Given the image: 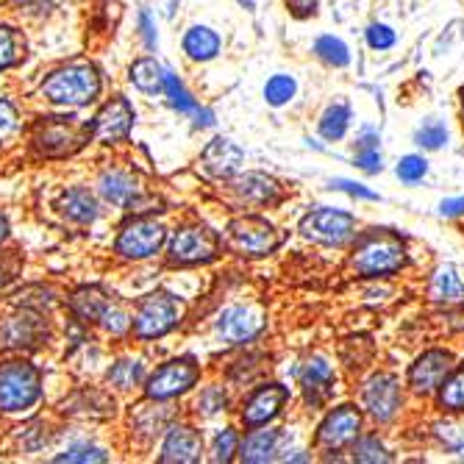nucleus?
Wrapping results in <instances>:
<instances>
[{
	"label": "nucleus",
	"instance_id": "12",
	"mask_svg": "<svg viewBox=\"0 0 464 464\" xmlns=\"http://www.w3.org/2000/svg\"><path fill=\"white\" fill-rule=\"evenodd\" d=\"M362 401H364V409L378 420V423H387V420H392L401 409L398 378L390 372H375L362 387Z\"/></svg>",
	"mask_w": 464,
	"mask_h": 464
},
{
	"label": "nucleus",
	"instance_id": "34",
	"mask_svg": "<svg viewBox=\"0 0 464 464\" xmlns=\"http://www.w3.org/2000/svg\"><path fill=\"white\" fill-rule=\"evenodd\" d=\"M440 406L453 414L464 411V364L450 378H445V387L440 392Z\"/></svg>",
	"mask_w": 464,
	"mask_h": 464
},
{
	"label": "nucleus",
	"instance_id": "33",
	"mask_svg": "<svg viewBox=\"0 0 464 464\" xmlns=\"http://www.w3.org/2000/svg\"><path fill=\"white\" fill-rule=\"evenodd\" d=\"M314 53L325 62V64H334V67H348L351 64V51L343 39H336V36H320L314 42Z\"/></svg>",
	"mask_w": 464,
	"mask_h": 464
},
{
	"label": "nucleus",
	"instance_id": "8",
	"mask_svg": "<svg viewBox=\"0 0 464 464\" xmlns=\"http://www.w3.org/2000/svg\"><path fill=\"white\" fill-rule=\"evenodd\" d=\"M164 239H167V228L161 223L137 218L120 228V234L114 239V253L122 259H131V262H145L161 250Z\"/></svg>",
	"mask_w": 464,
	"mask_h": 464
},
{
	"label": "nucleus",
	"instance_id": "5",
	"mask_svg": "<svg viewBox=\"0 0 464 464\" xmlns=\"http://www.w3.org/2000/svg\"><path fill=\"white\" fill-rule=\"evenodd\" d=\"M184 317V304L173 292H150L137 304V312L131 317V328L140 340H159L170 334Z\"/></svg>",
	"mask_w": 464,
	"mask_h": 464
},
{
	"label": "nucleus",
	"instance_id": "3",
	"mask_svg": "<svg viewBox=\"0 0 464 464\" xmlns=\"http://www.w3.org/2000/svg\"><path fill=\"white\" fill-rule=\"evenodd\" d=\"M42 398V375L25 359L0 362V411L17 414L36 406Z\"/></svg>",
	"mask_w": 464,
	"mask_h": 464
},
{
	"label": "nucleus",
	"instance_id": "54",
	"mask_svg": "<svg viewBox=\"0 0 464 464\" xmlns=\"http://www.w3.org/2000/svg\"><path fill=\"white\" fill-rule=\"evenodd\" d=\"M461 106H464V87H461Z\"/></svg>",
	"mask_w": 464,
	"mask_h": 464
},
{
	"label": "nucleus",
	"instance_id": "15",
	"mask_svg": "<svg viewBox=\"0 0 464 464\" xmlns=\"http://www.w3.org/2000/svg\"><path fill=\"white\" fill-rule=\"evenodd\" d=\"M289 401V390L281 387V384H267V387H259L256 392H250V398L245 401V409H242V423L247 429H259V426H267L270 420L278 417V411L284 409V403Z\"/></svg>",
	"mask_w": 464,
	"mask_h": 464
},
{
	"label": "nucleus",
	"instance_id": "20",
	"mask_svg": "<svg viewBox=\"0 0 464 464\" xmlns=\"http://www.w3.org/2000/svg\"><path fill=\"white\" fill-rule=\"evenodd\" d=\"M42 336H48V325L42 320V314L28 309L9 317L6 325L0 328V340H4L6 348H36Z\"/></svg>",
	"mask_w": 464,
	"mask_h": 464
},
{
	"label": "nucleus",
	"instance_id": "52",
	"mask_svg": "<svg viewBox=\"0 0 464 464\" xmlns=\"http://www.w3.org/2000/svg\"><path fill=\"white\" fill-rule=\"evenodd\" d=\"M378 142H382V140H378V134L375 131H364L359 140H356V150H367V148H378Z\"/></svg>",
	"mask_w": 464,
	"mask_h": 464
},
{
	"label": "nucleus",
	"instance_id": "37",
	"mask_svg": "<svg viewBox=\"0 0 464 464\" xmlns=\"http://www.w3.org/2000/svg\"><path fill=\"white\" fill-rule=\"evenodd\" d=\"M56 461H81V464H90V461H109V453L98 445H90V442H75L70 448H64Z\"/></svg>",
	"mask_w": 464,
	"mask_h": 464
},
{
	"label": "nucleus",
	"instance_id": "38",
	"mask_svg": "<svg viewBox=\"0 0 464 464\" xmlns=\"http://www.w3.org/2000/svg\"><path fill=\"white\" fill-rule=\"evenodd\" d=\"M239 434L234 429H223L215 434V442H212V459L215 461H231L234 453H239Z\"/></svg>",
	"mask_w": 464,
	"mask_h": 464
},
{
	"label": "nucleus",
	"instance_id": "30",
	"mask_svg": "<svg viewBox=\"0 0 464 464\" xmlns=\"http://www.w3.org/2000/svg\"><path fill=\"white\" fill-rule=\"evenodd\" d=\"M348 125H351V106L348 103H331L325 109V114L320 117V137L328 140V142H336V140H343L345 131H348Z\"/></svg>",
	"mask_w": 464,
	"mask_h": 464
},
{
	"label": "nucleus",
	"instance_id": "11",
	"mask_svg": "<svg viewBox=\"0 0 464 464\" xmlns=\"http://www.w3.org/2000/svg\"><path fill=\"white\" fill-rule=\"evenodd\" d=\"M134 120H137V111L131 106L129 98H111L98 114L95 120L90 122V134L95 142H103V145H114V142H122L125 137L131 134L134 129Z\"/></svg>",
	"mask_w": 464,
	"mask_h": 464
},
{
	"label": "nucleus",
	"instance_id": "53",
	"mask_svg": "<svg viewBox=\"0 0 464 464\" xmlns=\"http://www.w3.org/2000/svg\"><path fill=\"white\" fill-rule=\"evenodd\" d=\"M6 237H9V220H6V215H0V242Z\"/></svg>",
	"mask_w": 464,
	"mask_h": 464
},
{
	"label": "nucleus",
	"instance_id": "19",
	"mask_svg": "<svg viewBox=\"0 0 464 464\" xmlns=\"http://www.w3.org/2000/svg\"><path fill=\"white\" fill-rule=\"evenodd\" d=\"M242 159H245V150L228 137H215L200 153L203 170L215 179H231L239 170Z\"/></svg>",
	"mask_w": 464,
	"mask_h": 464
},
{
	"label": "nucleus",
	"instance_id": "43",
	"mask_svg": "<svg viewBox=\"0 0 464 464\" xmlns=\"http://www.w3.org/2000/svg\"><path fill=\"white\" fill-rule=\"evenodd\" d=\"M198 411L203 417H212L218 411H226V392L220 387H208L200 398H198Z\"/></svg>",
	"mask_w": 464,
	"mask_h": 464
},
{
	"label": "nucleus",
	"instance_id": "35",
	"mask_svg": "<svg viewBox=\"0 0 464 464\" xmlns=\"http://www.w3.org/2000/svg\"><path fill=\"white\" fill-rule=\"evenodd\" d=\"M295 92H298V83H295V78L292 75H284V72H278V75H273L267 83H265V98H267V103L270 106H286L292 98H295Z\"/></svg>",
	"mask_w": 464,
	"mask_h": 464
},
{
	"label": "nucleus",
	"instance_id": "1",
	"mask_svg": "<svg viewBox=\"0 0 464 464\" xmlns=\"http://www.w3.org/2000/svg\"><path fill=\"white\" fill-rule=\"evenodd\" d=\"M39 92L56 106H90L101 95V72L90 62H70L45 75Z\"/></svg>",
	"mask_w": 464,
	"mask_h": 464
},
{
	"label": "nucleus",
	"instance_id": "7",
	"mask_svg": "<svg viewBox=\"0 0 464 464\" xmlns=\"http://www.w3.org/2000/svg\"><path fill=\"white\" fill-rule=\"evenodd\" d=\"M200 378V364L192 356H179L164 362L156 372L145 378V395L150 401H173L189 392Z\"/></svg>",
	"mask_w": 464,
	"mask_h": 464
},
{
	"label": "nucleus",
	"instance_id": "26",
	"mask_svg": "<svg viewBox=\"0 0 464 464\" xmlns=\"http://www.w3.org/2000/svg\"><path fill=\"white\" fill-rule=\"evenodd\" d=\"M111 304L114 301L106 298V292L98 289V286H83L70 298V309L81 323H98Z\"/></svg>",
	"mask_w": 464,
	"mask_h": 464
},
{
	"label": "nucleus",
	"instance_id": "23",
	"mask_svg": "<svg viewBox=\"0 0 464 464\" xmlns=\"http://www.w3.org/2000/svg\"><path fill=\"white\" fill-rule=\"evenodd\" d=\"M59 212L78 226H90L98 220V200L87 187H70L59 198Z\"/></svg>",
	"mask_w": 464,
	"mask_h": 464
},
{
	"label": "nucleus",
	"instance_id": "2",
	"mask_svg": "<svg viewBox=\"0 0 464 464\" xmlns=\"http://www.w3.org/2000/svg\"><path fill=\"white\" fill-rule=\"evenodd\" d=\"M406 265V247L401 237L390 231H370L359 239L353 253V267L364 278H387Z\"/></svg>",
	"mask_w": 464,
	"mask_h": 464
},
{
	"label": "nucleus",
	"instance_id": "28",
	"mask_svg": "<svg viewBox=\"0 0 464 464\" xmlns=\"http://www.w3.org/2000/svg\"><path fill=\"white\" fill-rule=\"evenodd\" d=\"M431 298L440 304H459L464 301V278L453 265H445L431 278Z\"/></svg>",
	"mask_w": 464,
	"mask_h": 464
},
{
	"label": "nucleus",
	"instance_id": "25",
	"mask_svg": "<svg viewBox=\"0 0 464 464\" xmlns=\"http://www.w3.org/2000/svg\"><path fill=\"white\" fill-rule=\"evenodd\" d=\"M184 53L195 62H212L220 48H223V39L215 28L208 25H192L187 34H184Z\"/></svg>",
	"mask_w": 464,
	"mask_h": 464
},
{
	"label": "nucleus",
	"instance_id": "6",
	"mask_svg": "<svg viewBox=\"0 0 464 464\" xmlns=\"http://www.w3.org/2000/svg\"><path fill=\"white\" fill-rule=\"evenodd\" d=\"M220 253V237L208 226H181L173 231L170 245H167V256L179 267H192V265H206L218 259Z\"/></svg>",
	"mask_w": 464,
	"mask_h": 464
},
{
	"label": "nucleus",
	"instance_id": "32",
	"mask_svg": "<svg viewBox=\"0 0 464 464\" xmlns=\"http://www.w3.org/2000/svg\"><path fill=\"white\" fill-rule=\"evenodd\" d=\"M164 95L167 101H170V106L181 114H195L198 111V101L187 92V87L179 81L176 72L170 70H164Z\"/></svg>",
	"mask_w": 464,
	"mask_h": 464
},
{
	"label": "nucleus",
	"instance_id": "31",
	"mask_svg": "<svg viewBox=\"0 0 464 464\" xmlns=\"http://www.w3.org/2000/svg\"><path fill=\"white\" fill-rule=\"evenodd\" d=\"M23 59H25V36L17 28L0 23V70L17 67Z\"/></svg>",
	"mask_w": 464,
	"mask_h": 464
},
{
	"label": "nucleus",
	"instance_id": "14",
	"mask_svg": "<svg viewBox=\"0 0 464 464\" xmlns=\"http://www.w3.org/2000/svg\"><path fill=\"white\" fill-rule=\"evenodd\" d=\"M359 429H362V414L353 406H340V409L328 411V417L320 423L317 445L325 450H340L356 440Z\"/></svg>",
	"mask_w": 464,
	"mask_h": 464
},
{
	"label": "nucleus",
	"instance_id": "41",
	"mask_svg": "<svg viewBox=\"0 0 464 464\" xmlns=\"http://www.w3.org/2000/svg\"><path fill=\"white\" fill-rule=\"evenodd\" d=\"M98 325H103L109 334H114V336H120V334H125L131 328V314L125 312V309H120L117 304H111L106 312H103V317L98 320Z\"/></svg>",
	"mask_w": 464,
	"mask_h": 464
},
{
	"label": "nucleus",
	"instance_id": "21",
	"mask_svg": "<svg viewBox=\"0 0 464 464\" xmlns=\"http://www.w3.org/2000/svg\"><path fill=\"white\" fill-rule=\"evenodd\" d=\"M334 367L323 356L309 359L301 370V387L312 406H323L334 395Z\"/></svg>",
	"mask_w": 464,
	"mask_h": 464
},
{
	"label": "nucleus",
	"instance_id": "44",
	"mask_svg": "<svg viewBox=\"0 0 464 464\" xmlns=\"http://www.w3.org/2000/svg\"><path fill=\"white\" fill-rule=\"evenodd\" d=\"M437 434H440V440H442L453 453H459V456L464 459V426L440 423V426H437Z\"/></svg>",
	"mask_w": 464,
	"mask_h": 464
},
{
	"label": "nucleus",
	"instance_id": "42",
	"mask_svg": "<svg viewBox=\"0 0 464 464\" xmlns=\"http://www.w3.org/2000/svg\"><path fill=\"white\" fill-rule=\"evenodd\" d=\"M395 31L390 28V25H382V23H372L370 28H367V45L372 48V51H387V48H392L395 45Z\"/></svg>",
	"mask_w": 464,
	"mask_h": 464
},
{
	"label": "nucleus",
	"instance_id": "13",
	"mask_svg": "<svg viewBox=\"0 0 464 464\" xmlns=\"http://www.w3.org/2000/svg\"><path fill=\"white\" fill-rule=\"evenodd\" d=\"M265 328V314L253 306H228L218 317V334L228 345H245L253 343Z\"/></svg>",
	"mask_w": 464,
	"mask_h": 464
},
{
	"label": "nucleus",
	"instance_id": "50",
	"mask_svg": "<svg viewBox=\"0 0 464 464\" xmlns=\"http://www.w3.org/2000/svg\"><path fill=\"white\" fill-rule=\"evenodd\" d=\"M440 212L445 218H456V215H464V195L461 198H450V200H442L440 203Z\"/></svg>",
	"mask_w": 464,
	"mask_h": 464
},
{
	"label": "nucleus",
	"instance_id": "16",
	"mask_svg": "<svg viewBox=\"0 0 464 464\" xmlns=\"http://www.w3.org/2000/svg\"><path fill=\"white\" fill-rule=\"evenodd\" d=\"M98 192L103 195L106 203L120 206V208H131V212H137V208H142L145 200H150L142 192L140 181L125 170H106L98 179Z\"/></svg>",
	"mask_w": 464,
	"mask_h": 464
},
{
	"label": "nucleus",
	"instance_id": "29",
	"mask_svg": "<svg viewBox=\"0 0 464 464\" xmlns=\"http://www.w3.org/2000/svg\"><path fill=\"white\" fill-rule=\"evenodd\" d=\"M109 384L120 392H129L134 387H140L145 382V364L140 359H120L109 367L106 372Z\"/></svg>",
	"mask_w": 464,
	"mask_h": 464
},
{
	"label": "nucleus",
	"instance_id": "40",
	"mask_svg": "<svg viewBox=\"0 0 464 464\" xmlns=\"http://www.w3.org/2000/svg\"><path fill=\"white\" fill-rule=\"evenodd\" d=\"M426 173H429V161L423 156H403L401 164H398V179L406 181V184L423 181Z\"/></svg>",
	"mask_w": 464,
	"mask_h": 464
},
{
	"label": "nucleus",
	"instance_id": "10",
	"mask_svg": "<svg viewBox=\"0 0 464 464\" xmlns=\"http://www.w3.org/2000/svg\"><path fill=\"white\" fill-rule=\"evenodd\" d=\"M353 231H356V218L340 212V208L320 206L301 220V234L320 245H343L353 237Z\"/></svg>",
	"mask_w": 464,
	"mask_h": 464
},
{
	"label": "nucleus",
	"instance_id": "51",
	"mask_svg": "<svg viewBox=\"0 0 464 464\" xmlns=\"http://www.w3.org/2000/svg\"><path fill=\"white\" fill-rule=\"evenodd\" d=\"M212 122H215V114L208 111V109H200L198 106V111H195V129H208Z\"/></svg>",
	"mask_w": 464,
	"mask_h": 464
},
{
	"label": "nucleus",
	"instance_id": "39",
	"mask_svg": "<svg viewBox=\"0 0 464 464\" xmlns=\"http://www.w3.org/2000/svg\"><path fill=\"white\" fill-rule=\"evenodd\" d=\"M353 459L356 461H367V464H378V461H390L392 456L387 453V448L378 442L375 437H364L353 445Z\"/></svg>",
	"mask_w": 464,
	"mask_h": 464
},
{
	"label": "nucleus",
	"instance_id": "22",
	"mask_svg": "<svg viewBox=\"0 0 464 464\" xmlns=\"http://www.w3.org/2000/svg\"><path fill=\"white\" fill-rule=\"evenodd\" d=\"M281 450V431L278 429H253L242 442H239V459L247 464H265L273 461L276 453Z\"/></svg>",
	"mask_w": 464,
	"mask_h": 464
},
{
	"label": "nucleus",
	"instance_id": "45",
	"mask_svg": "<svg viewBox=\"0 0 464 464\" xmlns=\"http://www.w3.org/2000/svg\"><path fill=\"white\" fill-rule=\"evenodd\" d=\"M356 167H362L364 173H382V150L378 148H367V150H356Z\"/></svg>",
	"mask_w": 464,
	"mask_h": 464
},
{
	"label": "nucleus",
	"instance_id": "46",
	"mask_svg": "<svg viewBox=\"0 0 464 464\" xmlns=\"http://www.w3.org/2000/svg\"><path fill=\"white\" fill-rule=\"evenodd\" d=\"M331 189L348 192V195L362 198V200H378V195H375L372 189H367L364 184H356V181H345V179H334V181H331Z\"/></svg>",
	"mask_w": 464,
	"mask_h": 464
},
{
	"label": "nucleus",
	"instance_id": "49",
	"mask_svg": "<svg viewBox=\"0 0 464 464\" xmlns=\"http://www.w3.org/2000/svg\"><path fill=\"white\" fill-rule=\"evenodd\" d=\"M286 6L292 9L295 17H309L317 12V0H286Z\"/></svg>",
	"mask_w": 464,
	"mask_h": 464
},
{
	"label": "nucleus",
	"instance_id": "17",
	"mask_svg": "<svg viewBox=\"0 0 464 464\" xmlns=\"http://www.w3.org/2000/svg\"><path fill=\"white\" fill-rule=\"evenodd\" d=\"M450 367H453L450 353L429 351V353H423L411 364V370H409V387L414 392H420V395H429L450 375Z\"/></svg>",
	"mask_w": 464,
	"mask_h": 464
},
{
	"label": "nucleus",
	"instance_id": "47",
	"mask_svg": "<svg viewBox=\"0 0 464 464\" xmlns=\"http://www.w3.org/2000/svg\"><path fill=\"white\" fill-rule=\"evenodd\" d=\"M140 34H142V42H145V48H148V51H153V48L159 45L156 23H153V17H150V12H148V9H142V12H140Z\"/></svg>",
	"mask_w": 464,
	"mask_h": 464
},
{
	"label": "nucleus",
	"instance_id": "36",
	"mask_svg": "<svg viewBox=\"0 0 464 464\" xmlns=\"http://www.w3.org/2000/svg\"><path fill=\"white\" fill-rule=\"evenodd\" d=\"M414 142H417L420 148H426V150H440V148H445V145H448V129H445V122H440V120L423 122V125L417 129V134H414Z\"/></svg>",
	"mask_w": 464,
	"mask_h": 464
},
{
	"label": "nucleus",
	"instance_id": "4",
	"mask_svg": "<svg viewBox=\"0 0 464 464\" xmlns=\"http://www.w3.org/2000/svg\"><path fill=\"white\" fill-rule=\"evenodd\" d=\"M90 140H92L90 122L78 125L75 117H42L34 125V134H31L34 148L39 150V156H45V159L72 156Z\"/></svg>",
	"mask_w": 464,
	"mask_h": 464
},
{
	"label": "nucleus",
	"instance_id": "27",
	"mask_svg": "<svg viewBox=\"0 0 464 464\" xmlns=\"http://www.w3.org/2000/svg\"><path fill=\"white\" fill-rule=\"evenodd\" d=\"M129 81L145 95H159V92H164V67L153 56L137 59L129 67Z\"/></svg>",
	"mask_w": 464,
	"mask_h": 464
},
{
	"label": "nucleus",
	"instance_id": "18",
	"mask_svg": "<svg viewBox=\"0 0 464 464\" xmlns=\"http://www.w3.org/2000/svg\"><path fill=\"white\" fill-rule=\"evenodd\" d=\"M200 456H203V437H200V431H195L192 426H181V423L167 429L159 461H167V464H192V461H200Z\"/></svg>",
	"mask_w": 464,
	"mask_h": 464
},
{
	"label": "nucleus",
	"instance_id": "9",
	"mask_svg": "<svg viewBox=\"0 0 464 464\" xmlns=\"http://www.w3.org/2000/svg\"><path fill=\"white\" fill-rule=\"evenodd\" d=\"M281 237L278 231L262 220V218H237L228 223V231H226V245L239 253V256H267L278 247Z\"/></svg>",
	"mask_w": 464,
	"mask_h": 464
},
{
	"label": "nucleus",
	"instance_id": "48",
	"mask_svg": "<svg viewBox=\"0 0 464 464\" xmlns=\"http://www.w3.org/2000/svg\"><path fill=\"white\" fill-rule=\"evenodd\" d=\"M17 125V109L12 101L0 98V131H12Z\"/></svg>",
	"mask_w": 464,
	"mask_h": 464
},
{
	"label": "nucleus",
	"instance_id": "24",
	"mask_svg": "<svg viewBox=\"0 0 464 464\" xmlns=\"http://www.w3.org/2000/svg\"><path fill=\"white\" fill-rule=\"evenodd\" d=\"M231 189L247 203H273L281 195V184L265 173H242L231 181Z\"/></svg>",
	"mask_w": 464,
	"mask_h": 464
}]
</instances>
